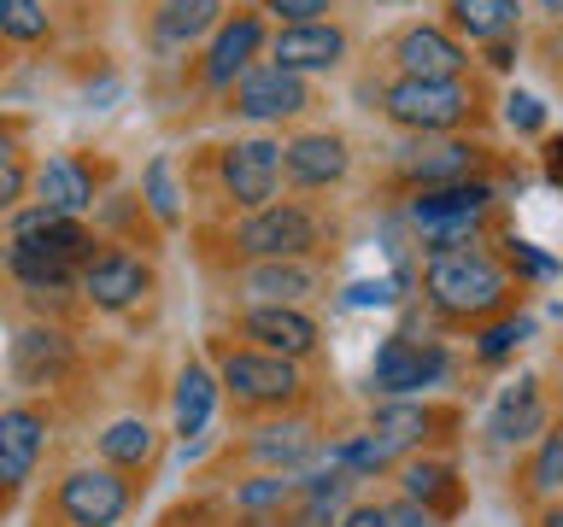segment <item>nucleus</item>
I'll use <instances>...</instances> for the list:
<instances>
[{"label": "nucleus", "instance_id": "obj_1", "mask_svg": "<svg viewBox=\"0 0 563 527\" xmlns=\"http://www.w3.org/2000/svg\"><path fill=\"white\" fill-rule=\"evenodd\" d=\"M95 258V240L77 217H53L35 205L30 217H18L12 246H7V270L24 281L30 293H65L82 276V264Z\"/></svg>", "mask_w": 563, "mask_h": 527}, {"label": "nucleus", "instance_id": "obj_2", "mask_svg": "<svg viewBox=\"0 0 563 527\" xmlns=\"http://www.w3.org/2000/svg\"><path fill=\"white\" fill-rule=\"evenodd\" d=\"M429 299L440 311H452V316H487V311H499V299H505V276H499V264L482 258V253H434L429 258Z\"/></svg>", "mask_w": 563, "mask_h": 527}, {"label": "nucleus", "instance_id": "obj_3", "mask_svg": "<svg viewBox=\"0 0 563 527\" xmlns=\"http://www.w3.org/2000/svg\"><path fill=\"white\" fill-rule=\"evenodd\" d=\"M317 235H323V228H317V217L306 205H258L253 217H241L235 223V246L246 258H264V264H294L299 253H311L317 246Z\"/></svg>", "mask_w": 563, "mask_h": 527}, {"label": "nucleus", "instance_id": "obj_4", "mask_svg": "<svg viewBox=\"0 0 563 527\" xmlns=\"http://www.w3.org/2000/svg\"><path fill=\"white\" fill-rule=\"evenodd\" d=\"M493 205V188L487 182H440V188H429L422 200L411 205V217L429 228V253H464V240L470 235V223L482 217V211Z\"/></svg>", "mask_w": 563, "mask_h": 527}, {"label": "nucleus", "instance_id": "obj_5", "mask_svg": "<svg viewBox=\"0 0 563 527\" xmlns=\"http://www.w3.org/2000/svg\"><path fill=\"white\" fill-rule=\"evenodd\" d=\"M470 112V94L457 82H422V77H399L394 88H387V117L405 123V130H452L457 117Z\"/></svg>", "mask_w": 563, "mask_h": 527}, {"label": "nucleus", "instance_id": "obj_6", "mask_svg": "<svg viewBox=\"0 0 563 527\" xmlns=\"http://www.w3.org/2000/svg\"><path fill=\"white\" fill-rule=\"evenodd\" d=\"M440 375H446V351L417 346V340H405V334L382 340L376 358H369V386L387 393V399H405V393H417V386H434Z\"/></svg>", "mask_w": 563, "mask_h": 527}, {"label": "nucleus", "instance_id": "obj_7", "mask_svg": "<svg viewBox=\"0 0 563 527\" xmlns=\"http://www.w3.org/2000/svg\"><path fill=\"white\" fill-rule=\"evenodd\" d=\"M59 509L70 527H118L130 509V486L118 481V469H77L59 481Z\"/></svg>", "mask_w": 563, "mask_h": 527}, {"label": "nucleus", "instance_id": "obj_8", "mask_svg": "<svg viewBox=\"0 0 563 527\" xmlns=\"http://www.w3.org/2000/svg\"><path fill=\"white\" fill-rule=\"evenodd\" d=\"M223 386L241 404H288L299 393V369L288 358H271V351H229Z\"/></svg>", "mask_w": 563, "mask_h": 527}, {"label": "nucleus", "instance_id": "obj_9", "mask_svg": "<svg viewBox=\"0 0 563 527\" xmlns=\"http://www.w3.org/2000/svg\"><path fill=\"white\" fill-rule=\"evenodd\" d=\"M82 293H88V305H100V311H130L141 293L153 288V270L141 258L130 253H100V258H88L82 264Z\"/></svg>", "mask_w": 563, "mask_h": 527}, {"label": "nucleus", "instance_id": "obj_10", "mask_svg": "<svg viewBox=\"0 0 563 527\" xmlns=\"http://www.w3.org/2000/svg\"><path fill=\"white\" fill-rule=\"evenodd\" d=\"M306 105H311V94H306V82H299L294 70L258 65V70H246V77L235 82V112L253 117V123L294 117V112H306Z\"/></svg>", "mask_w": 563, "mask_h": 527}, {"label": "nucleus", "instance_id": "obj_11", "mask_svg": "<svg viewBox=\"0 0 563 527\" xmlns=\"http://www.w3.org/2000/svg\"><path fill=\"white\" fill-rule=\"evenodd\" d=\"M276 176H282V147L276 141H235L223 153V188L235 193V205H271L276 193Z\"/></svg>", "mask_w": 563, "mask_h": 527}, {"label": "nucleus", "instance_id": "obj_12", "mask_svg": "<svg viewBox=\"0 0 563 527\" xmlns=\"http://www.w3.org/2000/svg\"><path fill=\"white\" fill-rule=\"evenodd\" d=\"M394 59L405 77H422V82H457V70H464L470 53L452 42L446 30H429V24H417V30H405L399 35V47H394Z\"/></svg>", "mask_w": 563, "mask_h": 527}, {"label": "nucleus", "instance_id": "obj_13", "mask_svg": "<svg viewBox=\"0 0 563 527\" xmlns=\"http://www.w3.org/2000/svg\"><path fill=\"white\" fill-rule=\"evenodd\" d=\"M276 70H294V77H306V70H334L341 65V53H346V35L329 24H282L276 35Z\"/></svg>", "mask_w": 563, "mask_h": 527}, {"label": "nucleus", "instance_id": "obj_14", "mask_svg": "<svg viewBox=\"0 0 563 527\" xmlns=\"http://www.w3.org/2000/svg\"><path fill=\"white\" fill-rule=\"evenodd\" d=\"M42 439H47V416L30 411V404H12L0 411V486H24L35 457H42Z\"/></svg>", "mask_w": 563, "mask_h": 527}, {"label": "nucleus", "instance_id": "obj_15", "mask_svg": "<svg viewBox=\"0 0 563 527\" xmlns=\"http://www.w3.org/2000/svg\"><path fill=\"white\" fill-rule=\"evenodd\" d=\"M246 334L271 351V358H306V351L317 346V323L306 311H294V305H253L246 311Z\"/></svg>", "mask_w": 563, "mask_h": 527}, {"label": "nucleus", "instance_id": "obj_16", "mask_svg": "<svg viewBox=\"0 0 563 527\" xmlns=\"http://www.w3.org/2000/svg\"><path fill=\"white\" fill-rule=\"evenodd\" d=\"M346 141L341 135H294L288 147H282V170L294 176L299 188H329L346 176Z\"/></svg>", "mask_w": 563, "mask_h": 527}, {"label": "nucleus", "instance_id": "obj_17", "mask_svg": "<svg viewBox=\"0 0 563 527\" xmlns=\"http://www.w3.org/2000/svg\"><path fill=\"white\" fill-rule=\"evenodd\" d=\"M545 428V404H540V381L534 375H517L505 386L499 399H493V416H487V434L499 439V446H517V439L540 434Z\"/></svg>", "mask_w": 563, "mask_h": 527}, {"label": "nucleus", "instance_id": "obj_18", "mask_svg": "<svg viewBox=\"0 0 563 527\" xmlns=\"http://www.w3.org/2000/svg\"><path fill=\"white\" fill-rule=\"evenodd\" d=\"M65 363H70V340H65L59 328H24V334L12 340V375L24 381V386L59 381Z\"/></svg>", "mask_w": 563, "mask_h": 527}, {"label": "nucleus", "instance_id": "obj_19", "mask_svg": "<svg viewBox=\"0 0 563 527\" xmlns=\"http://www.w3.org/2000/svg\"><path fill=\"white\" fill-rule=\"evenodd\" d=\"M258 47H264V24H258V18H235V24H223L218 42H211V53H206V82L229 88L235 77H246V65H253Z\"/></svg>", "mask_w": 563, "mask_h": 527}, {"label": "nucleus", "instance_id": "obj_20", "mask_svg": "<svg viewBox=\"0 0 563 527\" xmlns=\"http://www.w3.org/2000/svg\"><path fill=\"white\" fill-rule=\"evenodd\" d=\"M35 193H42V211H53V217H82L88 200H95V176L77 158H47L42 176H35Z\"/></svg>", "mask_w": 563, "mask_h": 527}, {"label": "nucleus", "instance_id": "obj_21", "mask_svg": "<svg viewBox=\"0 0 563 527\" xmlns=\"http://www.w3.org/2000/svg\"><path fill=\"white\" fill-rule=\"evenodd\" d=\"M346 486H352L346 469H334V474H306V481H299L294 527H334V522H341V504H346Z\"/></svg>", "mask_w": 563, "mask_h": 527}, {"label": "nucleus", "instance_id": "obj_22", "mask_svg": "<svg viewBox=\"0 0 563 527\" xmlns=\"http://www.w3.org/2000/svg\"><path fill=\"white\" fill-rule=\"evenodd\" d=\"M211 404H218V375H211L206 363H188L183 375H176V434L194 439L211 422Z\"/></svg>", "mask_w": 563, "mask_h": 527}, {"label": "nucleus", "instance_id": "obj_23", "mask_svg": "<svg viewBox=\"0 0 563 527\" xmlns=\"http://www.w3.org/2000/svg\"><path fill=\"white\" fill-rule=\"evenodd\" d=\"M446 12L470 42H499V35L517 30V0H452Z\"/></svg>", "mask_w": 563, "mask_h": 527}, {"label": "nucleus", "instance_id": "obj_24", "mask_svg": "<svg viewBox=\"0 0 563 527\" xmlns=\"http://www.w3.org/2000/svg\"><path fill=\"white\" fill-rule=\"evenodd\" d=\"M422 434H429V411H422V404H382V411L369 416V439H376L387 457L417 446Z\"/></svg>", "mask_w": 563, "mask_h": 527}, {"label": "nucleus", "instance_id": "obj_25", "mask_svg": "<svg viewBox=\"0 0 563 527\" xmlns=\"http://www.w3.org/2000/svg\"><path fill=\"white\" fill-rule=\"evenodd\" d=\"M253 457L258 463H271V469H299L306 457H317V446H311V428H299V422H276V428H258V439H253Z\"/></svg>", "mask_w": 563, "mask_h": 527}, {"label": "nucleus", "instance_id": "obj_26", "mask_svg": "<svg viewBox=\"0 0 563 527\" xmlns=\"http://www.w3.org/2000/svg\"><path fill=\"white\" fill-rule=\"evenodd\" d=\"M470 165H475V153L464 147V141H440V147L417 153V158H405V170H411L422 188H440V182H464V176H470Z\"/></svg>", "mask_w": 563, "mask_h": 527}, {"label": "nucleus", "instance_id": "obj_27", "mask_svg": "<svg viewBox=\"0 0 563 527\" xmlns=\"http://www.w3.org/2000/svg\"><path fill=\"white\" fill-rule=\"evenodd\" d=\"M223 18V0H165L158 7V35L165 42H194Z\"/></svg>", "mask_w": 563, "mask_h": 527}, {"label": "nucleus", "instance_id": "obj_28", "mask_svg": "<svg viewBox=\"0 0 563 527\" xmlns=\"http://www.w3.org/2000/svg\"><path fill=\"white\" fill-rule=\"evenodd\" d=\"M246 293H258L264 305H294V299L311 293V270H299V264H258L253 276H246Z\"/></svg>", "mask_w": 563, "mask_h": 527}, {"label": "nucleus", "instance_id": "obj_29", "mask_svg": "<svg viewBox=\"0 0 563 527\" xmlns=\"http://www.w3.org/2000/svg\"><path fill=\"white\" fill-rule=\"evenodd\" d=\"M100 457H106V463H118V469H141L153 457V428L141 416L112 422V428L100 434Z\"/></svg>", "mask_w": 563, "mask_h": 527}, {"label": "nucleus", "instance_id": "obj_30", "mask_svg": "<svg viewBox=\"0 0 563 527\" xmlns=\"http://www.w3.org/2000/svg\"><path fill=\"white\" fill-rule=\"evenodd\" d=\"M0 35H7V42H42L47 35L42 0H0Z\"/></svg>", "mask_w": 563, "mask_h": 527}, {"label": "nucleus", "instance_id": "obj_31", "mask_svg": "<svg viewBox=\"0 0 563 527\" xmlns=\"http://www.w3.org/2000/svg\"><path fill=\"white\" fill-rule=\"evenodd\" d=\"M405 498H417V504H452V469L446 463H411V469H405Z\"/></svg>", "mask_w": 563, "mask_h": 527}, {"label": "nucleus", "instance_id": "obj_32", "mask_svg": "<svg viewBox=\"0 0 563 527\" xmlns=\"http://www.w3.org/2000/svg\"><path fill=\"white\" fill-rule=\"evenodd\" d=\"M329 463H334V469H346L352 481H358V474H376V469H387L394 457H387V451L376 446V439L364 434V439H341V446L329 451Z\"/></svg>", "mask_w": 563, "mask_h": 527}, {"label": "nucleus", "instance_id": "obj_33", "mask_svg": "<svg viewBox=\"0 0 563 527\" xmlns=\"http://www.w3.org/2000/svg\"><path fill=\"white\" fill-rule=\"evenodd\" d=\"M141 188H147V205L158 223H176L183 217V200H176V182H170V158H153L147 176H141Z\"/></svg>", "mask_w": 563, "mask_h": 527}, {"label": "nucleus", "instance_id": "obj_34", "mask_svg": "<svg viewBox=\"0 0 563 527\" xmlns=\"http://www.w3.org/2000/svg\"><path fill=\"white\" fill-rule=\"evenodd\" d=\"M288 498H294V481H288V474H258V481H246V486L235 492V504L253 509V516H258V509L288 504Z\"/></svg>", "mask_w": 563, "mask_h": 527}, {"label": "nucleus", "instance_id": "obj_35", "mask_svg": "<svg viewBox=\"0 0 563 527\" xmlns=\"http://www.w3.org/2000/svg\"><path fill=\"white\" fill-rule=\"evenodd\" d=\"M534 486L540 492H558L563 486V434H545V446L534 457Z\"/></svg>", "mask_w": 563, "mask_h": 527}, {"label": "nucleus", "instance_id": "obj_36", "mask_svg": "<svg viewBox=\"0 0 563 527\" xmlns=\"http://www.w3.org/2000/svg\"><path fill=\"white\" fill-rule=\"evenodd\" d=\"M528 328H534V323H499V328H487L482 334V358H505V351H517L528 340Z\"/></svg>", "mask_w": 563, "mask_h": 527}, {"label": "nucleus", "instance_id": "obj_37", "mask_svg": "<svg viewBox=\"0 0 563 527\" xmlns=\"http://www.w3.org/2000/svg\"><path fill=\"white\" fill-rule=\"evenodd\" d=\"M282 24H323V12H329V0H264Z\"/></svg>", "mask_w": 563, "mask_h": 527}, {"label": "nucleus", "instance_id": "obj_38", "mask_svg": "<svg viewBox=\"0 0 563 527\" xmlns=\"http://www.w3.org/2000/svg\"><path fill=\"white\" fill-rule=\"evenodd\" d=\"M505 123H510V130H540V123H545V105H540L534 94H510V100H505Z\"/></svg>", "mask_w": 563, "mask_h": 527}, {"label": "nucleus", "instance_id": "obj_39", "mask_svg": "<svg viewBox=\"0 0 563 527\" xmlns=\"http://www.w3.org/2000/svg\"><path fill=\"white\" fill-rule=\"evenodd\" d=\"M394 288H399V281H352L346 305H394Z\"/></svg>", "mask_w": 563, "mask_h": 527}, {"label": "nucleus", "instance_id": "obj_40", "mask_svg": "<svg viewBox=\"0 0 563 527\" xmlns=\"http://www.w3.org/2000/svg\"><path fill=\"white\" fill-rule=\"evenodd\" d=\"M387 527H434V509L417 504V498H399L394 509H387Z\"/></svg>", "mask_w": 563, "mask_h": 527}, {"label": "nucleus", "instance_id": "obj_41", "mask_svg": "<svg viewBox=\"0 0 563 527\" xmlns=\"http://www.w3.org/2000/svg\"><path fill=\"white\" fill-rule=\"evenodd\" d=\"M18 193H24V170H18V158H12V165H0V211H12Z\"/></svg>", "mask_w": 563, "mask_h": 527}, {"label": "nucleus", "instance_id": "obj_42", "mask_svg": "<svg viewBox=\"0 0 563 527\" xmlns=\"http://www.w3.org/2000/svg\"><path fill=\"white\" fill-rule=\"evenodd\" d=\"M334 527H387V509L382 504H358V509H346Z\"/></svg>", "mask_w": 563, "mask_h": 527}, {"label": "nucleus", "instance_id": "obj_43", "mask_svg": "<svg viewBox=\"0 0 563 527\" xmlns=\"http://www.w3.org/2000/svg\"><path fill=\"white\" fill-rule=\"evenodd\" d=\"M510 253H517V264H522L528 276H558V264H552V258H540V253H534V246H528V240H517V246H510Z\"/></svg>", "mask_w": 563, "mask_h": 527}, {"label": "nucleus", "instance_id": "obj_44", "mask_svg": "<svg viewBox=\"0 0 563 527\" xmlns=\"http://www.w3.org/2000/svg\"><path fill=\"white\" fill-rule=\"evenodd\" d=\"M545 176L563 188V141H552V147H545Z\"/></svg>", "mask_w": 563, "mask_h": 527}, {"label": "nucleus", "instance_id": "obj_45", "mask_svg": "<svg viewBox=\"0 0 563 527\" xmlns=\"http://www.w3.org/2000/svg\"><path fill=\"white\" fill-rule=\"evenodd\" d=\"M12 158H18V147H12V135L0 130V165H12Z\"/></svg>", "mask_w": 563, "mask_h": 527}, {"label": "nucleus", "instance_id": "obj_46", "mask_svg": "<svg viewBox=\"0 0 563 527\" xmlns=\"http://www.w3.org/2000/svg\"><path fill=\"white\" fill-rule=\"evenodd\" d=\"M534 7H540V12H563V0H534Z\"/></svg>", "mask_w": 563, "mask_h": 527}, {"label": "nucleus", "instance_id": "obj_47", "mask_svg": "<svg viewBox=\"0 0 563 527\" xmlns=\"http://www.w3.org/2000/svg\"><path fill=\"white\" fill-rule=\"evenodd\" d=\"M545 527H563V509H552V516H545Z\"/></svg>", "mask_w": 563, "mask_h": 527}]
</instances>
